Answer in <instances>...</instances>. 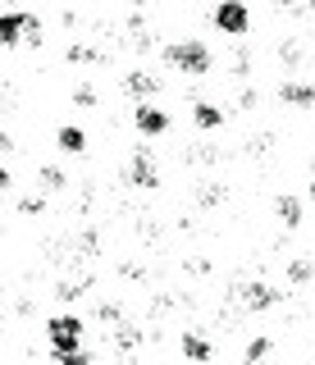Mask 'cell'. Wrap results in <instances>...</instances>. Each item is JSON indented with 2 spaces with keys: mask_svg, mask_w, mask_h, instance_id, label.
Returning <instances> with one entry per match:
<instances>
[{
  "mask_svg": "<svg viewBox=\"0 0 315 365\" xmlns=\"http://www.w3.org/2000/svg\"><path fill=\"white\" fill-rule=\"evenodd\" d=\"M165 60L174 68H183V73H206L210 68V51L201 41H174L170 51H165Z\"/></svg>",
  "mask_w": 315,
  "mask_h": 365,
  "instance_id": "obj_1",
  "label": "cell"
},
{
  "mask_svg": "<svg viewBox=\"0 0 315 365\" xmlns=\"http://www.w3.org/2000/svg\"><path fill=\"white\" fill-rule=\"evenodd\" d=\"M46 334H51V347H55V356H64V351H73L78 342H83V324H78V315H55Z\"/></svg>",
  "mask_w": 315,
  "mask_h": 365,
  "instance_id": "obj_2",
  "label": "cell"
},
{
  "mask_svg": "<svg viewBox=\"0 0 315 365\" xmlns=\"http://www.w3.org/2000/svg\"><path fill=\"white\" fill-rule=\"evenodd\" d=\"M215 28L229 32V37H242V32L252 28V14H247L242 0H224V5L215 9Z\"/></svg>",
  "mask_w": 315,
  "mask_h": 365,
  "instance_id": "obj_3",
  "label": "cell"
},
{
  "mask_svg": "<svg viewBox=\"0 0 315 365\" xmlns=\"http://www.w3.org/2000/svg\"><path fill=\"white\" fill-rule=\"evenodd\" d=\"M133 123H138V133H146V137H160L165 128H170V119H165V114L155 110V106H138Z\"/></svg>",
  "mask_w": 315,
  "mask_h": 365,
  "instance_id": "obj_4",
  "label": "cell"
},
{
  "mask_svg": "<svg viewBox=\"0 0 315 365\" xmlns=\"http://www.w3.org/2000/svg\"><path fill=\"white\" fill-rule=\"evenodd\" d=\"M32 28V14H0V46H14Z\"/></svg>",
  "mask_w": 315,
  "mask_h": 365,
  "instance_id": "obj_5",
  "label": "cell"
},
{
  "mask_svg": "<svg viewBox=\"0 0 315 365\" xmlns=\"http://www.w3.org/2000/svg\"><path fill=\"white\" fill-rule=\"evenodd\" d=\"M128 182H133V187H155V165H151V155H146V151L133 155V165H128Z\"/></svg>",
  "mask_w": 315,
  "mask_h": 365,
  "instance_id": "obj_6",
  "label": "cell"
},
{
  "mask_svg": "<svg viewBox=\"0 0 315 365\" xmlns=\"http://www.w3.org/2000/svg\"><path fill=\"white\" fill-rule=\"evenodd\" d=\"M242 302L252 306V311H265V306L279 302V292L269 288V283H247V288H242Z\"/></svg>",
  "mask_w": 315,
  "mask_h": 365,
  "instance_id": "obj_7",
  "label": "cell"
},
{
  "mask_svg": "<svg viewBox=\"0 0 315 365\" xmlns=\"http://www.w3.org/2000/svg\"><path fill=\"white\" fill-rule=\"evenodd\" d=\"M279 96H284L288 106H315V87L311 83H284V87H279Z\"/></svg>",
  "mask_w": 315,
  "mask_h": 365,
  "instance_id": "obj_8",
  "label": "cell"
},
{
  "mask_svg": "<svg viewBox=\"0 0 315 365\" xmlns=\"http://www.w3.org/2000/svg\"><path fill=\"white\" fill-rule=\"evenodd\" d=\"M274 210H279V220H284L288 228H297V224H301V201H297V197H279V201H274Z\"/></svg>",
  "mask_w": 315,
  "mask_h": 365,
  "instance_id": "obj_9",
  "label": "cell"
},
{
  "mask_svg": "<svg viewBox=\"0 0 315 365\" xmlns=\"http://www.w3.org/2000/svg\"><path fill=\"white\" fill-rule=\"evenodd\" d=\"M83 146H87V133L83 128H60V151H83Z\"/></svg>",
  "mask_w": 315,
  "mask_h": 365,
  "instance_id": "obj_10",
  "label": "cell"
},
{
  "mask_svg": "<svg viewBox=\"0 0 315 365\" xmlns=\"http://www.w3.org/2000/svg\"><path fill=\"white\" fill-rule=\"evenodd\" d=\"M155 87H160V83H155L151 73H133V78H128V91H133V96H151Z\"/></svg>",
  "mask_w": 315,
  "mask_h": 365,
  "instance_id": "obj_11",
  "label": "cell"
},
{
  "mask_svg": "<svg viewBox=\"0 0 315 365\" xmlns=\"http://www.w3.org/2000/svg\"><path fill=\"white\" fill-rule=\"evenodd\" d=\"M197 123H201V128H220L224 114H220L215 106H197Z\"/></svg>",
  "mask_w": 315,
  "mask_h": 365,
  "instance_id": "obj_12",
  "label": "cell"
},
{
  "mask_svg": "<svg viewBox=\"0 0 315 365\" xmlns=\"http://www.w3.org/2000/svg\"><path fill=\"white\" fill-rule=\"evenodd\" d=\"M183 351H187L192 361H206V356H210V347H206V342H201L197 334H187V338H183Z\"/></svg>",
  "mask_w": 315,
  "mask_h": 365,
  "instance_id": "obj_13",
  "label": "cell"
},
{
  "mask_svg": "<svg viewBox=\"0 0 315 365\" xmlns=\"http://www.w3.org/2000/svg\"><path fill=\"white\" fill-rule=\"evenodd\" d=\"M288 274H292V279H297V283H306L315 269H311V260H292V265H288Z\"/></svg>",
  "mask_w": 315,
  "mask_h": 365,
  "instance_id": "obj_14",
  "label": "cell"
},
{
  "mask_svg": "<svg viewBox=\"0 0 315 365\" xmlns=\"http://www.w3.org/2000/svg\"><path fill=\"white\" fill-rule=\"evenodd\" d=\"M269 351V342L265 338H256V342H247V361H256V356H265Z\"/></svg>",
  "mask_w": 315,
  "mask_h": 365,
  "instance_id": "obj_15",
  "label": "cell"
},
{
  "mask_svg": "<svg viewBox=\"0 0 315 365\" xmlns=\"http://www.w3.org/2000/svg\"><path fill=\"white\" fill-rule=\"evenodd\" d=\"M41 178H46V187H64V178H60V169H46V174H41Z\"/></svg>",
  "mask_w": 315,
  "mask_h": 365,
  "instance_id": "obj_16",
  "label": "cell"
},
{
  "mask_svg": "<svg viewBox=\"0 0 315 365\" xmlns=\"http://www.w3.org/2000/svg\"><path fill=\"white\" fill-rule=\"evenodd\" d=\"M9 187V174H5V169H0V192H5Z\"/></svg>",
  "mask_w": 315,
  "mask_h": 365,
  "instance_id": "obj_17",
  "label": "cell"
},
{
  "mask_svg": "<svg viewBox=\"0 0 315 365\" xmlns=\"http://www.w3.org/2000/svg\"><path fill=\"white\" fill-rule=\"evenodd\" d=\"M311 201H315V182H311Z\"/></svg>",
  "mask_w": 315,
  "mask_h": 365,
  "instance_id": "obj_18",
  "label": "cell"
}]
</instances>
